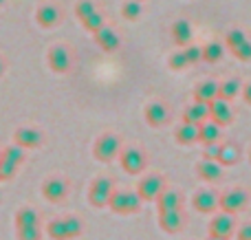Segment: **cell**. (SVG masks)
Returning <instances> with one entry per match:
<instances>
[{"label":"cell","instance_id":"6da1fadb","mask_svg":"<svg viewBox=\"0 0 251 240\" xmlns=\"http://www.w3.org/2000/svg\"><path fill=\"white\" fill-rule=\"evenodd\" d=\"M84 225L77 216H64V218H55L49 223L47 234L53 240H73L82 234Z\"/></svg>","mask_w":251,"mask_h":240},{"label":"cell","instance_id":"7a4b0ae2","mask_svg":"<svg viewBox=\"0 0 251 240\" xmlns=\"http://www.w3.org/2000/svg\"><path fill=\"white\" fill-rule=\"evenodd\" d=\"M25 161V148L18 144L9 145L0 152V181H9L18 172L20 163Z\"/></svg>","mask_w":251,"mask_h":240},{"label":"cell","instance_id":"3957f363","mask_svg":"<svg viewBox=\"0 0 251 240\" xmlns=\"http://www.w3.org/2000/svg\"><path fill=\"white\" fill-rule=\"evenodd\" d=\"M93 152H95L97 161L108 163V161H113L115 157H119V154H122V141H119L117 135H110V132H106V135H101L100 139L95 141V148H93Z\"/></svg>","mask_w":251,"mask_h":240},{"label":"cell","instance_id":"277c9868","mask_svg":"<svg viewBox=\"0 0 251 240\" xmlns=\"http://www.w3.org/2000/svg\"><path fill=\"white\" fill-rule=\"evenodd\" d=\"M108 207L115 214H134L141 207V196L137 192H113Z\"/></svg>","mask_w":251,"mask_h":240},{"label":"cell","instance_id":"5b68a950","mask_svg":"<svg viewBox=\"0 0 251 240\" xmlns=\"http://www.w3.org/2000/svg\"><path fill=\"white\" fill-rule=\"evenodd\" d=\"M113 192H115V190H113V181L100 176V179L93 181L91 192H88V201H91L93 207H108Z\"/></svg>","mask_w":251,"mask_h":240},{"label":"cell","instance_id":"8992f818","mask_svg":"<svg viewBox=\"0 0 251 240\" xmlns=\"http://www.w3.org/2000/svg\"><path fill=\"white\" fill-rule=\"evenodd\" d=\"M163 190H165V181H163V176H159V174L143 176L137 185V194L141 196V201H156Z\"/></svg>","mask_w":251,"mask_h":240},{"label":"cell","instance_id":"52a82bcc","mask_svg":"<svg viewBox=\"0 0 251 240\" xmlns=\"http://www.w3.org/2000/svg\"><path fill=\"white\" fill-rule=\"evenodd\" d=\"M247 192L240 188H234V190H227L225 194L221 196V203H218V207H221L223 212H227V214H238V212H243L245 207H247Z\"/></svg>","mask_w":251,"mask_h":240},{"label":"cell","instance_id":"ba28073f","mask_svg":"<svg viewBox=\"0 0 251 240\" xmlns=\"http://www.w3.org/2000/svg\"><path fill=\"white\" fill-rule=\"evenodd\" d=\"M227 44H229L231 53H234L238 60H243V62L251 60V42L245 38V33L240 29H234L227 33Z\"/></svg>","mask_w":251,"mask_h":240},{"label":"cell","instance_id":"9c48e42d","mask_svg":"<svg viewBox=\"0 0 251 240\" xmlns=\"http://www.w3.org/2000/svg\"><path fill=\"white\" fill-rule=\"evenodd\" d=\"M236 227V220L234 214H227V212H221L218 216H214L212 223H209V236H216V238H229L234 234Z\"/></svg>","mask_w":251,"mask_h":240},{"label":"cell","instance_id":"30bf717a","mask_svg":"<svg viewBox=\"0 0 251 240\" xmlns=\"http://www.w3.org/2000/svg\"><path fill=\"white\" fill-rule=\"evenodd\" d=\"M209 119L216 121L218 126H229L234 121V110H231L229 101L223 99V97H216V99L209 104Z\"/></svg>","mask_w":251,"mask_h":240},{"label":"cell","instance_id":"8fae6325","mask_svg":"<svg viewBox=\"0 0 251 240\" xmlns=\"http://www.w3.org/2000/svg\"><path fill=\"white\" fill-rule=\"evenodd\" d=\"M218 203H221V196H218L214 190H199V192L194 194V198H192L194 210L201 212V214H212V212H216Z\"/></svg>","mask_w":251,"mask_h":240},{"label":"cell","instance_id":"7c38bea8","mask_svg":"<svg viewBox=\"0 0 251 240\" xmlns=\"http://www.w3.org/2000/svg\"><path fill=\"white\" fill-rule=\"evenodd\" d=\"M69 194V181L60 179V176H53V179H47L42 185V196L51 203H60L62 198Z\"/></svg>","mask_w":251,"mask_h":240},{"label":"cell","instance_id":"4fadbf2b","mask_svg":"<svg viewBox=\"0 0 251 240\" xmlns=\"http://www.w3.org/2000/svg\"><path fill=\"white\" fill-rule=\"evenodd\" d=\"M122 168L128 174H139L146 168V154L139 148H126L122 152Z\"/></svg>","mask_w":251,"mask_h":240},{"label":"cell","instance_id":"5bb4252c","mask_svg":"<svg viewBox=\"0 0 251 240\" xmlns=\"http://www.w3.org/2000/svg\"><path fill=\"white\" fill-rule=\"evenodd\" d=\"M13 141L22 148H40L44 141V135L40 128H18L16 135H13Z\"/></svg>","mask_w":251,"mask_h":240},{"label":"cell","instance_id":"9a60e30c","mask_svg":"<svg viewBox=\"0 0 251 240\" xmlns=\"http://www.w3.org/2000/svg\"><path fill=\"white\" fill-rule=\"evenodd\" d=\"M159 225L163 232L168 234H176L183 229L185 225V216L181 210H172V212H159Z\"/></svg>","mask_w":251,"mask_h":240},{"label":"cell","instance_id":"2e32d148","mask_svg":"<svg viewBox=\"0 0 251 240\" xmlns=\"http://www.w3.org/2000/svg\"><path fill=\"white\" fill-rule=\"evenodd\" d=\"M47 60H49L51 71H55V73H66V71L71 69V55L64 47H53L51 51H49Z\"/></svg>","mask_w":251,"mask_h":240},{"label":"cell","instance_id":"e0dca14e","mask_svg":"<svg viewBox=\"0 0 251 240\" xmlns=\"http://www.w3.org/2000/svg\"><path fill=\"white\" fill-rule=\"evenodd\" d=\"M196 174L201 176L203 181H218L223 176V166L221 161H216V159H203V161L196 163Z\"/></svg>","mask_w":251,"mask_h":240},{"label":"cell","instance_id":"ac0fdd59","mask_svg":"<svg viewBox=\"0 0 251 240\" xmlns=\"http://www.w3.org/2000/svg\"><path fill=\"white\" fill-rule=\"evenodd\" d=\"M201 137V123H190V121H183L181 126L174 130V139L178 141L181 145H192L196 144Z\"/></svg>","mask_w":251,"mask_h":240},{"label":"cell","instance_id":"d6986e66","mask_svg":"<svg viewBox=\"0 0 251 240\" xmlns=\"http://www.w3.org/2000/svg\"><path fill=\"white\" fill-rule=\"evenodd\" d=\"M146 121L150 123L152 128H159V126H165L168 123V119H170V113H168V108H165L161 101H152V104H148L146 106Z\"/></svg>","mask_w":251,"mask_h":240},{"label":"cell","instance_id":"ffe728a7","mask_svg":"<svg viewBox=\"0 0 251 240\" xmlns=\"http://www.w3.org/2000/svg\"><path fill=\"white\" fill-rule=\"evenodd\" d=\"M95 40H97V44H100L101 48H104L106 53H113V51H117L119 48V44H122V40H119V35L115 33L110 26H101L100 31H95Z\"/></svg>","mask_w":251,"mask_h":240},{"label":"cell","instance_id":"44dd1931","mask_svg":"<svg viewBox=\"0 0 251 240\" xmlns=\"http://www.w3.org/2000/svg\"><path fill=\"white\" fill-rule=\"evenodd\" d=\"M218 91H221V84L214 82V79H207V82H201L194 91V99L196 101H205V104H212L218 97Z\"/></svg>","mask_w":251,"mask_h":240},{"label":"cell","instance_id":"7402d4cb","mask_svg":"<svg viewBox=\"0 0 251 240\" xmlns=\"http://www.w3.org/2000/svg\"><path fill=\"white\" fill-rule=\"evenodd\" d=\"M205 119H209V104H205V101H194V104L187 106L185 113H183V121L203 123Z\"/></svg>","mask_w":251,"mask_h":240},{"label":"cell","instance_id":"603a6c76","mask_svg":"<svg viewBox=\"0 0 251 240\" xmlns=\"http://www.w3.org/2000/svg\"><path fill=\"white\" fill-rule=\"evenodd\" d=\"M35 20H38V24L44 26V29L55 26L57 22H60V9H57L55 4H42V7L38 9V13H35Z\"/></svg>","mask_w":251,"mask_h":240},{"label":"cell","instance_id":"cb8c5ba5","mask_svg":"<svg viewBox=\"0 0 251 240\" xmlns=\"http://www.w3.org/2000/svg\"><path fill=\"white\" fill-rule=\"evenodd\" d=\"M181 194L174 192V190H163L161 196L156 198V205L159 212H172V210H181Z\"/></svg>","mask_w":251,"mask_h":240},{"label":"cell","instance_id":"d4e9b609","mask_svg":"<svg viewBox=\"0 0 251 240\" xmlns=\"http://www.w3.org/2000/svg\"><path fill=\"white\" fill-rule=\"evenodd\" d=\"M221 128L223 126H218L216 121H212V119H205L203 123H201V137H199V141L201 144H216L218 139H221Z\"/></svg>","mask_w":251,"mask_h":240},{"label":"cell","instance_id":"484cf974","mask_svg":"<svg viewBox=\"0 0 251 240\" xmlns=\"http://www.w3.org/2000/svg\"><path fill=\"white\" fill-rule=\"evenodd\" d=\"M172 38L178 47H187L192 40V26L187 20H176L172 24Z\"/></svg>","mask_w":251,"mask_h":240},{"label":"cell","instance_id":"4316f807","mask_svg":"<svg viewBox=\"0 0 251 240\" xmlns=\"http://www.w3.org/2000/svg\"><path fill=\"white\" fill-rule=\"evenodd\" d=\"M240 159V148L236 144H223L221 145V154H218V161H221V166H234V163H238Z\"/></svg>","mask_w":251,"mask_h":240},{"label":"cell","instance_id":"83f0119b","mask_svg":"<svg viewBox=\"0 0 251 240\" xmlns=\"http://www.w3.org/2000/svg\"><path fill=\"white\" fill-rule=\"evenodd\" d=\"M243 93V86H240L238 79H227V82L221 84V91H218V97H223V99L231 101L236 95H240Z\"/></svg>","mask_w":251,"mask_h":240},{"label":"cell","instance_id":"f1b7e54d","mask_svg":"<svg viewBox=\"0 0 251 240\" xmlns=\"http://www.w3.org/2000/svg\"><path fill=\"white\" fill-rule=\"evenodd\" d=\"M38 212L31 207H22L16 214V227H31V225H38Z\"/></svg>","mask_w":251,"mask_h":240},{"label":"cell","instance_id":"f546056e","mask_svg":"<svg viewBox=\"0 0 251 240\" xmlns=\"http://www.w3.org/2000/svg\"><path fill=\"white\" fill-rule=\"evenodd\" d=\"M122 13L126 20H139V16H141V0H126L122 4Z\"/></svg>","mask_w":251,"mask_h":240},{"label":"cell","instance_id":"4dcf8cb0","mask_svg":"<svg viewBox=\"0 0 251 240\" xmlns=\"http://www.w3.org/2000/svg\"><path fill=\"white\" fill-rule=\"evenodd\" d=\"M223 57V47L218 42H209L203 47V60L209 62V64H214V62H218Z\"/></svg>","mask_w":251,"mask_h":240},{"label":"cell","instance_id":"1f68e13d","mask_svg":"<svg viewBox=\"0 0 251 240\" xmlns=\"http://www.w3.org/2000/svg\"><path fill=\"white\" fill-rule=\"evenodd\" d=\"M95 11H97V9H95V4H93L91 0H79V2L75 4V13H77V18L82 22L86 20V18H91Z\"/></svg>","mask_w":251,"mask_h":240},{"label":"cell","instance_id":"d6a6232c","mask_svg":"<svg viewBox=\"0 0 251 240\" xmlns=\"http://www.w3.org/2000/svg\"><path fill=\"white\" fill-rule=\"evenodd\" d=\"M40 225H31V227H18V240H40Z\"/></svg>","mask_w":251,"mask_h":240},{"label":"cell","instance_id":"836d02e7","mask_svg":"<svg viewBox=\"0 0 251 240\" xmlns=\"http://www.w3.org/2000/svg\"><path fill=\"white\" fill-rule=\"evenodd\" d=\"M187 66H190V60H187L185 51H178L170 57V69L172 71H183V69H187Z\"/></svg>","mask_w":251,"mask_h":240},{"label":"cell","instance_id":"e575fe53","mask_svg":"<svg viewBox=\"0 0 251 240\" xmlns=\"http://www.w3.org/2000/svg\"><path fill=\"white\" fill-rule=\"evenodd\" d=\"M82 24H84V26H86V29H88V31H93V33H95V31H100V29H101V26H104V24H106V22H104V16H101V13H100V11H95V13H93V16H91V18H86V20H84V22H82Z\"/></svg>","mask_w":251,"mask_h":240},{"label":"cell","instance_id":"d590c367","mask_svg":"<svg viewBox=\"0 0 251 240\" xmlns=\"http://www.w3.org/2000/svg\"><path fill=\"white\" fill-rule=\"evenodd\" d=\"M185 55H187V60H190V64H196V62H201L203 60V48L201 47H194V44H187L185 48Z\"/></svg>","mask_w":251,"mask_h":240},{"label":"cell","instance_id":"8d00e7d4","mask_svg":"<svg viewBox=\"0 0 251 240\" xmlns=\"http://www.w3.org/2000/svg\"><path fill=\"white\" fill-rule=\"evenodd\" d=\"M218 154H221V144H205L203 148V159H216L218 161Z\"/></svg>","mask_w":251,"mask_h":240},{"label":"cell","instance_id":"74e56055","mask_svg":"<svg viewBox=\"0 0 251 240\" xmlns=\"http://www.w3.org/2000/svg\"><path fill=\"white\" fill-rule=\"evenodd\" d=\"M238 240H251V223L243 225V227L238 229Z\"/></svg>","mask_w":251,"mask_h":240},{"label":"cell","instance_id":"f35d334b","mask_svg":"<svg viewBox=\"0 0 251 240\" xmlns=\"http://www.w3.org/2000/svg\"><path fill=\"white\" fill-rule=\"evenodd\" d=\"M243 99H245V101H247V104L251 106V82H249L247 86L243 88Z\"/></svg>","mask_w":251,"mask_h":240},{"label":"cell","instance_id":"ab89813d","mask_svg":"<svg viewBox=\"0 0 251 240\" xmlns=\"http://www.w3.org/2000/svg\"><path fill=\"white\" fill-rule=\"evenodd\" d=\"M207 240H227V238H216V236H209Z\"/></svg>","mask_w":251,"mask_h":240},{"label":"cell","instance_id":"60d3db41","mask_svg":"<svg viewBox=\"0 0 251 240\" xmlns=\"http://www.w3.org/2000/svg\"><path fill=\"white\" fill-rule=\"evenodd\" d=\"M2 71H4V66H2V60H0V75H2Z\"/></svg>","mask_w":251,"mask_h":240},{"label":"cell","instance_id":"b9f144b4","mask_svg":"<svg viewBox=\"0 0 251 240\" xmlns=\"http://www.w3.org/2000/svg\"><path fill=\"white\" fill-rule=\"evenodd\" d=\"M249 161H251V152H249Z\"/></svg>","mask_w":251,"mask_h":240},{"label":"cell","instance_id":"7bdbcfd3","mask_svg":"<svg viewBox=\"0 0 251 240\" xmlns=\"http://www.w3.org/2000/svg\"><path fill=\"white\" fill-rule=\"evenodd\" d=\"M2 2H4V0H0V4H2Z\"/></svg>","mask_w":251,"mask_h":240}]
</instances>
